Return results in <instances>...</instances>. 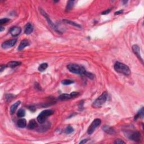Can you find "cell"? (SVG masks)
Returning a JSON list of instances; mask_svg holds the SVG:
<instances>
[{
	"label": "cell",
	"mask_w": 144,
	"mask_h": 144,
	"mask_svg": "<svg viewBox=\"0 0 144 144\" xmlns=\"http://www.w3.org/2000/svg\"><path fill=\"white\" fill-rule=\"evenodd\" d=\"M10 19L8 18L1 19V20H0V24H1V25H3V24H5V23L10 22Z\"/></svg>",
	"instance_id": "83f0119b"
},
{
	"label": "cell",
	"mask_w": 144,
	"mask_h": 144,
	"mask_svg": "<svg viewBox=\"0 0 144 144\" xmlns=\"http://www.w3.org/2000/svg\"><path fill=\"white\" fill-rule=\"evenodd\" d=\"M115 70L119 73H121L125 76H129L131 74V70L129 67L124 64L117 61L114 64Z\"/></svg>",
	"instance_id": "6da1fadb"
},
{
	"label": "cell",
	"mask_w": 144,
	"mask_h": 144,
	"mask_svg": "<svg viewBox=\"0 0 144 144\" xmlns=\"http://www.w3.org/2000/svg\"><path fill=\"white\" fill-rule=\"evenodd\" d=\"M53 114H54V111L52 110H44L42 111L37 117V121L41 124H43V123L46 121L48 117L50 116Z\"/></svg>",
	"instance_id": "277c9868"
},
{
	"label": "cell",
	"mask_w": 144,
	"mask_h": 144,
	"mask_svg": "<svg viewBox=\"0 0 144 144\" xmlns=\"http://www.w3.org/2000/svg\"><path fill=\"white\" fill-rule=\"evenodd\" d=\"M108 99V93L106 92H104L97 98L96 100L94 101L92 106L95 108H100L104 105L107 100Z\"/></svg>",
	"instance_id": "3957f363"
},
{
	"label": "cell",
	"mask_w": 144,
	"mask_h": 144,
	"mask_svg": "<svg viewBox=\"0 0 144 144\" xmlns=\"http://www.w3.org/2000/svg\"><path fill=\"white\" fill-rule=\"evenodd\" d=\"M43 124V125L41 126L38 129V131H40V132H44V131H46L49 129L50 127V124L49 122H46V121Z\"/></svg>",
	"instance_id": "4fadbf2b"
},
{
	"label": "cell",
	"mask_w": 144,
	"mask_h": 144,
	"mask_svg": "<svg viewBox=\"0 0 144 144\" xmlns=\"http://www.w3.org/2000/svg\"><path fill=\"white\" fill-rule=\"evenodd\" d=\"M110 11H111V9H110V8H109V9L106 10H105V11H103V12H102V15H106V14H109V12H110Z\"/></svg>",
	"instance_id": "4dcf8cb0"
},
{
	"label": "cell",
	"mask_w": 144,
	"mask_h": 144,
	"mask_svg": "<svg viewBox=\"0 0 144 144\" xmlns=\"http://www.w3.org/2000/svg\"><path fill=\"white\" fill-rule=\"evenodd\" d=\"M74 4V1H69L68 2L67 6H66V8H65V9H66L65 10H66V11L68 12L69 11H70V10L73 8Z\"/></svg>",
	"instance_id": "ffe728a7"
},
{
	"label": "cell",
	"mask_w": 144,
	"mask_h": 144,
	"mask_svg": "<svg viewBox=\"0 0 144 144\" xmlns=\"http://www.w3.org/2000/svg\"><path fill=\"white\" fill-rule=\"evenodd\" d=\"M72 98V96H71L70 94H68V93L61 94V95H60L58 97L59 100H60L61 101H66L68 100H69V99H70Z\"/></svg>",
	"instance_id": "9a60e30c"
},
{
	"label": "cell",
	"mask_w": 144,
	"mask_h": 144,
	"mask_svg": "<svg viewBox=\"0 0 144 144\" xmlns=\"http://www.w3.org/2000/svg\"><path fill=\"white\" fill-rule=\"evenodd\" d=\"M8 67L7 65H2L1 66V68H0V71H1V72H2V71L4 70V69Z\"/></svg>",
	"instance_id": "1f68e13d"
},
{
	"label": "cell",
	"mask_w": 144,
	"mask_h": 144,
	"mask_svg": "<svg viewBox=\"0 0 144 144\" xmlns=\"http://www.w3.org/2000/svg\"><path fill=\"white\" fill-rule=\"evenodd\" d=\"M85 76H86V77L90 78V79H93L94 77H95L93 74L91 73L88 72H86V73H85Z\"/></svg>",
	"instance_id": "4316f807"
},
{
	"label": "cell",
	"mask_w": 144,
	"mask_h": 144,
	"mask_svg": "<svg viewBox=\"0 0 144 144\" xmlns=\"http://www.w3.org/2000/svg\"><path fill=\"white\" fill-rule=\"evenodd\" d=\"M21 32H22V29L19 26H14V27H12L11 29H10L9 32L11 34V35L13 37L17 36L20 34Z\"/></svg>",
	"instance_id": "30bf717a"
},
{
	"label": "cell",
	"mask_w": 144,
	"mask_h": 144,
	"mask_svg": "<svg viewBox=\"0 0 144 144\" xmlns=\"http://www.w3.org/2000/svg\"><path fill=\"white\" fill-rule=\"evenodd\" d=\"M3 30H5V28H3V26H1L0 27V32H2Z\"/></svg>",
	"instance_id": "e575fe53"
},
{
	"label": "cell",
	"mask_w": 144,
	"mask_h": 144,
	"mask_svg": "<svg viewBox=\"0 0 144 144\" xmlns=\"http://www.w3.org/2000/svg\"><path fill=\"white\" fill-rule=\"evenodd\" d=\"M73 131H74V128L70 126H68L65 129V133H67V134H70V133H72Z\"/></svg>",
	"instance_id": "cb8c5ba5"
},
{
	"label": "cell",
	"mask_w": 144,
	"mask_h": 144,
	"mask_svg": "<svg viewBox=\"0 0 144 144\" xmlns=\"http://www.w3.org/2000/svg\"><path fill=\"white\" fill-rule=\"evenodd\" d=\"M143 117H144V108H143L137 113V114L135 117V119H137L139 118V117H142V118H143Z\"/></svg>",
	"instance_id": "d4e9b609"
},
{
	"label": "cell",
	"mask_w": 144,
	"mask_h": 144,
	"mask_svg": "<svg viewBox=\"0 0 144 144\" xmlns=\"http://www.w3.org/2000/svg\"><path fill=\"white\" fill-rule=\"evenodd\" d=\"M101 123V119H95L92 122V123L91 124V125L89 126L88 128L87 129L88 134V135L92 134L94 131H95V129L100 125Z\"/></svg>",
	"instance_id": "5b68a950"
},
{
	"label": "cell",
	"mask_w": 144,
	"mask_h": 144,
	"mask_svg": "<svg viewBox=\"0 0 144 144\" xmlns=\"http://www.w3.org/2000/svg\"><path fill=\"white\" fill-rule=\"evenodd\" d=\"M25 111L23 109H19L17 113V116L19 117V118L24 117L25 116Z\"/></svg>",
	"instance_id": "603a6c76"
},
{
	"label": "cell",
	"mask_w": 144,
	"mask_h": 144,
	"mask_svg": "<svg viewBox=\"0 0 144 144\" xmlns=\"http://www.w3.org/2000/svg\"><path fill=\"white\" fill-rule=\"evenodd\" d=\"M47 67H48L47 63H44L43 64H41L40 66H39L38 70L41 72H42L45 70H46V69L47 68Z\"/></svg>",
	"instance_id": "44dd1931"
},
{
	"label": "cell",
	"mask_w": 144,
	"mask_h": 144,
	"mask_svg": "<svg viewBox=\"0 0 144 144\" xmlns=\"http://www.w3.org/2000/svg\"><path fill=\"white\" fill-rule=\"evenodd\" d=\"M70 95L72 96V98H74V97L78 96L79 95V93H78V92H73L70 93Z\"/></svg>",
	"instance_id": "f1b7e54d"
},
{
	"label": "cell",
	"mask_w": 144,
	"mask_h": 144,
	"mask_svg": "<svg viewBox=\"0 0 144 144\" xmlns=\"http://www.w3.org/2000/svg\"><path fill=\"white\" fill-rule=\"evenodd\" d=\"M33 26L32 24L29 23L28 24H26V25L25 26L24 28V33L26 34H30L33 32Z\"/></svg>",
	"instance_id": "8fae6325"
},
{
	"label": "cell",
	"mask_w": 144,
	"mask_h": 144,
	"mask_svg": "<svg viewBox=\"0 0 144 144\" xmlns=\"http://www.w3.org/2000/svg\"><path fill=\"white\" fill-rule=\"evenodd\" d=\"M123 11V10H120V11H117L115 12V15H119V14H122Z\"/></svg>",
	"instance_id": "d6a6232c"
},
{
	"label": "cell",
	"mask_w": 144,
	"mask_h": 144,
	"mask_svg": "<svg viewBox=\"0 0 144 144\" xmlns=\"http://www.w3.org/2000/svg\"><path fill=\"white\" fill-rule=\"evenodd\" d=\"M37 126L38 125H37L36 121L34 119H32L29 121L27 126V127L29 129H34L37 127Z\"/></svg>",
	"instance_id": "e0dca14e"
},
{
	"label": "cell",
	"mask_w": 144,
	"mask_h": 144,
	"mask_svg": "<svg viewBox=\"0 0 144 144\" xmlns=\"http://www.w3.org/2000/svg\"><path fill=\"white\" fill-rule=\"evenodd\" d=\"M123 2L124 3V4H125V3H126L127 2V1H123Z\"/></svg>",
	"instance_id": "d590c367"
},
{
	"label": "cell",
	"mask_w": 144,
	"mask_h": 144,
	"mask_svg": "<svg viewBox=\"0 0 144 144\" xmlns=\"http://www.w3.org/2000/svg\"><path fill=\"white\" fill-rule=\"evenodd\" d=\"M132 50L134 54L136 55V56L137 57L138 59L142 62V63H144L143 59L141 56V53H140V48L137 44H134L132 46Z\"/></svg>",
	"instance_id": "9c48e42d"
},
{
	"label": "cell",
	"mask_w": 144,
	"mask_h": 144,
	"mask_svg": "<svg viewBox=\"0 0 144 144\" xmlns=\"http://www.w3.org/2000/svg\"><path fill=\"white\" fill-rule=\"evenodd\" d=\"M114 144H125V142H124L123 140L120 139H117L114 141Z\"/></svg>",
	"instance_id": "f546056e"
},
{
	"label": "cell",
	"mask_w": 144,
	"mask_h": 144,
	"mask_svg": "<svg viewBox=\"0 0 144 144\" xmlns=\"http://www.w3.org/2000/svg\"><path fill=\"white\" fill-rule=\"evenodd\" d=\"M87 141L88 140H87V139H85V140H83L82 141H81V142H80V144H85V143H87Z\"/></svg>",
	"instance_id": "836d02e7"
},
{
	"label": "cell",
	"mask_w": 144,
	"mask_h": 144,
	"mask_svg": "<svg viewBox=\"0 0 144 144\" xmlns=\"http://www.w3.org/2000/svg\"><path fill=\"white\" fill-rule=\"evenodd\" d=\"M67 69L70 71L71 73L79 75L85 76L87 71L82 67L79 65L75 64H70L67 65Z\"/></svg>",
	"instance_id": "7a4b0ae2"
},
{
	"label": "cell",
	"mask_w": 144,
	"mask_h": 144,
	"mask_svg": "<svg viewBox=\"0 0 144 144\" xmlns=\"http://www.w3.org/2000/svg\"><path fill=\"white\" fill-rule=\"evenodd\" d=\"M20 103H21L20 101H17V102H16L15 104H14L11 106V108H10V113H11V114H13L15 113V112L16 111V110H17V107L20 105Z\"/></svg>",
	"instance_id": "ac0fdd59"
},
{
	"label": "cell",
	"mask_w": 144,
	"mask_h": 144,
	"mask_svg": "<svg viewBox=\"0 0 144 144\" xmlns=\"http://www.w3.org/2000/svg\"><path fill=\"white\" fill-rule=\"evenodd\" d=\"M29 45V42H28V41L26 40H24L20 42L18 48H17V50L19 51L23 50L24 48L27 47V46H28Z\"/></svg>",
	"instance_id": "7c38bea8"
},
{
	"label": "cell",
	"mask_w": 144,
	"mask_h": 144,
	"mask_svg": "<svg viewBox=\"0 0 144 144\" xmlns=\"http://www.w3.org/2000/svg\"><path fill=\"white\" fill-rule=\"evenodd\" d=\"M17 40H8L4 42H3V43H2L1 46L3 49H10V48H11L13 47V46L16 44V43H17Z\"/></svg>",
	"instance_id": "ba28073f"
},
{
	"label": "cell",
	"mask_w": 144,
	"mask_h": 144,
	"mask_svg": "<svg viewBox=\"0 0 144 144\" xmlns=\"http://www.w3.org/2000/svg\"><path fill=\"white\" fill-rule=\"evenodd\" d=\"M63 22H65L67 24H70V25H73L74 26H76V27H78V28H81V26L79 24H77V23H75V22H72V21L70 20H63Z\"/></svg>",
	"instance_id": "7402d4cb"
},
{
	"label": "cell",
	"mask_w": 144,
	"mask_h": 144,
	"mask_svg": "<svg viewBox=\"0 0 144 144\" xmlns=\"http://www.w3.org/2000/svg\"><path fill=\"white\" fill-rule=\"evenodd\" d=\"M40 10L41 14L42 15H43L44 17H45V19H46V20H47V22H48V23H49V24L51 26V27H52L53 28V29H54L55 30V31L56 32L61 33L59 31H58V28H57V26L55 25L54 24V23H53L52 22V21H51L50 18L49 17V15H48L47 14V13H46V12L45 11H44V10L43 9H42V8H40Z\"/></svg>",
	"instance_id": "8992f818"
},
{
	"label": "cell",
	"mask_w": 144,
	"mask_h": 144,
	"mask_svg": "<svg viewBox=\"0 0 144 144\" xmlns=\"http://www.w3.org/2000/svg\"><path fill=\"white\" fill-rule=\"evenodd\" d=\"M22 63L20 61H10L9 63H8V64H7V66L8 67L11 68H15L16 67L19 66V65H21Z\"/></svg>",
	"instance_id": "d6986e66"
},
{
	"label": "cell",
	"mask_w": 144,
	"mask_h": 144,
	"mask_svg": "<svg viewBox=\"0 0 144 144\" xmlns=\"http://www.w3.org/2000/svg\"><path fill=\"white\" fill-rule=\"evenodd\" d=\"M17 127L21 128H24L26 126V120L24 118H22L18 120L17 122Z\"/></svg>",
	"instance_id": "2e32d148"
},
{
	"label": "cell",
	"mask_w": 144,
	"mask_h": 144,
	"mask_svg": "<svg viewBox=\"0 0 144 144\" xmlns=\"http://www.w3.org/2000/svg\"><path fill=\"white\" fill-rule=\"evenodd\" d=\"M129 139L136 142H139L141 140V134L138 131H135L129 133L127 135Z\"/></svg>",
	"instance_id": "52a82bcc"
},
{
	"label": "cell",
	"mask_w": 144,
	"mask_h": 144,
	"mask_svg": "<svg viewBox=\"0 0 144 144\" xmlns=\"http://www.w3.org/2000/svg\"><path fill=\"white\" fill-rule=\"evenodd\" d=\"M61 83L64 85H69L72 84V83H73L74 81H73L72 80H70V79H65V80H63V81L61 82Z\"/></svg>",
	"instance_id": "484cf974"
},
{
	"label": "cell",
	"mask_w": 144,
	"mask_h": 144,
	"mask_svg": "<svg viewBox=\"0 0 144 144\" xmlns=\"http://www.w3.org/2000/svg\"><path fill=\"white\" fill-rule=\"evenodd\" d=\"M102 129L104 132L110 135H114L115 133V132L113 128L109 127L108 126H105L102 127Z\"/></svg>",
	"instance_id": "5bb4252c"
}]
</instances>
